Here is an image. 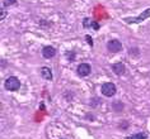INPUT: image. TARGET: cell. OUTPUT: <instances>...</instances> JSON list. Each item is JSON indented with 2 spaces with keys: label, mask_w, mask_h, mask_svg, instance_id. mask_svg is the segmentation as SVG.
I'll list each match as a JSON object with an SVG mask.
<instances>
[{
  "label": "cell",
  "mask_w": 150,
  "mask_h": 139,
  "mask_svg": "<svg viewBox=\"0 0 150 139\" xmlns=\"http://www.w3.org/2000/svg\"><path fill=\"white\" fill-rule=\"evenodd\" d=\"M4 87L8 90V91H17L18 89L21 87V82L17 77L14 76H10L5 80V84H4Z\"/></svg>",
  "instance_id": "obj_1"
},
{
  "label": "cell",
  "mask_w": 150,
  "mask_h": 139,
  "mask_svg": "<svg viewBox=\"0 0 150 139\" xmlns=\"http://www.w3.org/2000/svg\"><path fill=\"white\" fill-rule=\"evenodd\" d=\"M100 91H102V94L104 96L111 97V96H113L116 94V86L112 84V82H107V84H103Z\"/></svg>",
  "instance_id": "obj_2"
},
{
  "label": "cell",
  "mask_w": 150,
  "mask_h": 139,
  "mask_svg": "<svg viewBox=\"0 0 150 139\" xmlns=\"http://www.w3.org/2000/svg\"><path fill=\"white\" fill-rule=\"evenodd\" d=\"M148 17H150V9H146L145 12L141 13V15H139L137 18H126L125 22L129 24H134V23H140L144 19H148Z\"/></svg>",
  "instance_id": "obj_3"
},
{
  "label": "cell",
  "mask_w": 150,
  "mask_h": 139,
  "mask_svg": "<svg viewBox=\"0 0 150 139\" xmlns=\"http://www.w3.org/2000/svg\"><path fill=\"white\" fill-rule=\"evenodd\" d=\"M107 48H108L110 52H112V53H117V52L122 51V44L117 39H112L107 43Z\"/></svg>",
  "instance_id": "obj_4"
},
{
  "label": "cell",
  "mask_w": 150,
  "mask_h": 139,
  "mask_svg": "<svg viewBox=\"0 0 150 139\" xmlns=\"http://www.w3.org/2000/svg\"><path fill=\"white\" fill-rule=\"evenodd\" d=\"M76 72L79 76L85 77V76H88V75H91L92 67H91V65H88V63H80L76 68Z\"/></svg>",
  "instance_id": "obj_5"
},
{
  "label": "cell",
  "mask_w": 150,
  "mask_h": 139,
  "mask_svg": "<svg viewBox=\"0 0 150 139\" xmlns=\"http://www.w3.org/2000/svg\"><path fill=\"white\" fill-rule=\"evenodd\" d=\"M55 54H56V50H55L54 47H51V46L43 47V50H42V56H43L45 58H52Z\"/></svg>",
  "instance_id": "obj_6"
},
{
  "label": "cell",
  "mask_w": 150,
  "mask_h": 139,
  "mask_svg": "<svg viewBox=\"0 0 150 139\" xmlns=\"http://www.w3.org/2000/svg\"><path fill=\"white\" fill-rule=\"evenodd\" d=\"M112 70H113V73L117 75V76H121V75L125 73V70L126 67L123 63H115V65H112Z\"/></svg>",
  "instance_id": "obj_7"
},
{
  "label": "cell",
  "mask_w": 150,
  "mask_h": 139,
  "mask_svg": "<svg viewBox=\"0 0 150 139\" xmlns=\"http://www.w3.org/2000/svg\"><path fill=\"white\" fill-rule=\"evenodd\" d=\"M41 76H42L45 80H52L51 70L48 68V67H42V68H41Z\"/></svg>",
  "instance_id": "obj_8"
},
{
  "label": "cell",
  "mask_w": 150,
  "mask_h": 139,
  "mask_svg": "<svg viewBox=\"0 0 150 139\" xmlns=\"http://www.w3.org/2000/svg\"><path fill=\"white\" fill-rule=\"evenodd\" d=\"M125 139H148V135L145 133H137V134L131 135V137H127Z\"/></svg>",
  "instance_id": "obj_9"
},
{
  "label": "cell",
  "mask_w": 150,
  "mask_h": 139,
  "mask_svg": "<svg viewBox=\"0 0 150 139\" xmlns=\"http://www.w3.org/2000/svg\"><path fill=\"white\" fill-rule=\"evenodd\" d=\"M112 108H113L115 111H121L123 109V104L122 103H113L112 104Z\"/></svg>",
  "instance_id": "obj_10"
},
{
  "label": "cell",
  "mask_w": 150,
  "mask_h": 139,
  "mask_svg": "<svg viewBox=\"0 0 150 139\" xmlns=\"http://www.w3.org/2000/svg\"><path fill=\"white\" fill-rule=\"evenodd\" d=\"M65 56L69 57V61H74V58H75V53H74V52H66Z\"/></svg>",
  "instance_id": "obj_11"
},
{
  "label": "cell",
  "mask_w": 150,
  "mask_h": 139,
  "mask_svg": "<svg viewBox=\"0 0 150 139\" xmlns=\"http://www.w3.org/2000/svg\"><path fill=\"white\" fill-rule=\"evenodd\" d=\"M14 3H16V0H6V1H5V5L8 6V5H12V4H14Z\"/></svg>",
  "instance_id": "obj_12"
},
{
  "label": "cell",
  "mask_w": 150,
  "mask_h": 139,
  "mask_svg": "<svg viewBox=\"0 0 150 139\" xmlns=\"http://www.w3.org/2000/svg\"><path fill=\"white\" fill-rule=\"evenodd\" d=\"M85 39L88 41V42H89V44H91V46H93V42H92V37H91V36H85Z\"/></svg>",
  "instance_id": "obj_13"
}]
</instances>
